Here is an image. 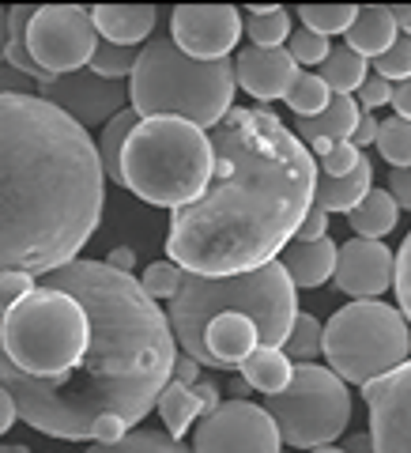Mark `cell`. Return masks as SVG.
Returning <instances> with one entry per match:
<instances>
[{
  "instance_id": "obj_3",
  "label": "cell",
  "mask_w": 411,
  "mask_h": 453,
  "mask_svg": "<svg viewBox=\"0 0 411 453\" xmlns=\"http://www.w3.org/2000/svg\"><path fill=\"white\" fill-rule=\"evenodd\" d=\"M103 155L42 95L0 98V261L49 276L80 261L103 219Z\"/></svg>"
},
{
  "instance_id": "obj_25",
  "label": "cell",
  "mask_w": 411,
  "mask_h": 453,
  "mask_svg": "<svg viewBox=\"0 0 411 453\" xmlns=\"http://www.w3.org/2000/svg\"><path fill=\"white\" fill-rule=\"evenodd\" d=\"M242 381H249L253 389H261L264 396H279L291 389L294 381V359L283 348H261L246 366H242Z\"/></svg>"
},
{
  "instance_id": "obj_8",
  "label": "cell",
  "mask_w": 411,
  "mask_h": 453,
  "mask_svg": "<svg viewBox=\"0 0 411 453\" xmlns=\"http://www.w3.org/2000/svg\"><path fill=\"white\" fill-rule=\"evenodd\" d=\"M324 359L344 381L370 386L411 359L407 318L385 303H347L324 325Z\"/></svg>"
},
{
  "instance_id": "obj_11",
  "label": "cell",
  "mask_w": 411,
  "mask_h": 453,
  "mask_svg": "<svg viewBox=\"0 0 411 453\" xmlns=\"http://www.w3.org/2000/svg\"><path fill=\"white\" fill-rule=\"evenodd\" d=\"M193 453H283V434L264 404L231 396L219 412L196 423Z\"/></svg>"
},
{
  "instance_id": "obj_33",
  "label": "cell",
  "mask_w": 411,
  "mask_h": 453,
  "mask_svg": "<svg viewBox=\"0 0 411 453\" xmlns=\"http://www.w3.org/2000/svg\"><path fill=\"white\" fill-rule=\"evenodd\" d=\"M136 65H140V50L113 46V42H98V50L91 57V73L106 76V80H133Z\"/></svg>"
},
{
  "instance_id": "obj_4",
  "label": "cell",
  "mask_w": 411,
  "mask_h": 453,
  "mask_svg": "<svg viewBox=\"0 0 411 453\" xmlns=\"http://www.w3.org/2000/svg\"><path fill=\"white\" fill-rule=\"evenodd\" d=\"M219 314H249L261 325L264 348H287L299 321V291L283 261H272L246 276H193L186 273L178 299L170 303L181 356L204 366V333Z\"/></svg>"
},
{
  "instance_id": "obj_52",
  "label": "cell",
  "mask_w": 411,
  "mask_h": 453,
  "mask_svg": "<svg viewBox=\"0 0 411 453\" xmlns=\"http://www.w3.org/2000/svg\"><path fill=\"white\" fill-rule=\"evenodd\" d=\"M0 453H31V449H27V446H4Z\"/></svg>"
},
{
  "instance_id": "obj_24",
  "label": "cell",
  "mask_w": 411,
  "mask_h": 453,
  "mask_svg": "<svg viewBox=\"0 0 411 453\" xmlns=\"http://www.w3.org/2000/svg\"><path fill=\"white\" fill-rule=\"evenodd\" d=\"M31 16H34V8H4V23H0V31H4V38H0V50H4V65L8 68H16L19 76L27 80H38V83H49L53 76H46L42 68L34 65V57L31 50H27V27H31Z\"/></svg>"
},
{
  "instance_id": "obj_12",
  "label": "cell",
  "mask_w": 411,
  "mask_h": 453,
  "mask_svg": "<svg viewBox=\"0 0 411 453\" xmlns=\"http://www.w3.org/2000/svg\"><path fill=\"white\" fill-rule=\"evenodd\" d=\"M246 23L234 4H178L170 12V38L193 61H226Z\"/></svg>"
},
{
  "instance_id": "obj_34",
  "label": "cell",
  "mask_w": 411,
  "mask_h": 453,
  "mask_svg": "<svg viewBox=\"0 0 411 453\" xmlns=\"http://www.w3.org/2000/svg\"><path fill=\"white\" fill-rule=\"evenodd\" d=\"M377 148H381V155H385V163L392 170H411V121L396 118V113L389 121H381Z\"/></svg>"
},
{
  "instance_id": "obj_30",
  "label": "cell",
  "mask_w": 411,
  "mask_h": 453,
  "mask_svg": "<svg viewBox=\"0 0 411 453\" xmlns=\"http://www.w3.org/2000/svg\"><path fill=\"white\" fill-rule=\"evenodd\" d=\"M332 88L321 80V73H299V80H294V88L287 91V110H294V118L306 121V118H321L324 110L332 106Z\"/></svg>"
},
{
  "instance_id": "obj_29",
  "label": "cell",
  "mask_w": 411,
  "mask_h": 453,
  "mask_svg": "<svg viewBox=\"0 0 411 453\" xmlns=\"http://www.w3.org/2000/svg\"><path fill=\"white\" fill-rule=\"evenodd\" d=\"M144 121L136 110H125L121 118H113L106 129H103V136H98V155H103V170H106V178L110 181H118V186H125V170H121V163H125V144H129V136L136 133V125Z\"/></svg>"
},
{
  "instance_id": "obj_40",
  "label": "cell",
  "mask_w": 411,
  "mask_h": 453,
  "mask_svg": "<svg viewBox=\"0 0 411 453\" xmlns=\"http://www.w3.org/2000/svg\"><path fill=\"white\" fill-rule=\"evenodd\" d=\"M38 288H34V276L31 273H19V268H4V276H0V306H4V314L11 306H19L23 299H31Z\"/></svg>"
},
{
  "instance_id": "obj_39",
  "label": "cell",
  "mask_w": 411,
  "mask_h": 453,
  "mask_svg": "<svg viewBox=\"0 0 411 453\" xmlns=\"http://www.w3.org/2000/svg\"><path fill=\"white\" fill-rule=\"evenodd\" d=\"M377 65V76L381 80H396V83H407L411 80V35H400V42L381 57V61H374Z\"/></svg>"
},
{
  "instance_id": "obj_7",
  "label": "cell",
  "mask_w": 411,
  "mask_h": 453,
  "mask_svg": "<svg viewBox=\"0 0 411 453\" xmlns=\"http://www.w3.org/2000/svg\"><path fill=\"white\" fill-rule=\"evenodd\" d=\"M125 189L155 208H189L216 174L211 136L181 118H148L125 144Z\"/></svg>"
},
{
  "instance_id": "obj_37",
  "label": "cell",
  "mask_w": 411,
  "mask_h": 453,
  "mask_svg": "<svg viewBox=\"0 0 411 453\" xmlns=\"http://www.w3.org/2000/svg\"><path fill=\"white\" fill-rule=\"evenodd\" d=\"M332 50H336L332 42L324 38V35H317V31H309V27H299V31L291 35V42H287V53L299 65H324Z\"/></svg>"
},
{
  "instance_id": "obj_14",
  "label": "cell",
  "mask_w": 411,
  "mask_h": 453,
  "mask_svg": "<svg viewBox=\"0 0 411 453\" xmlns=\"http://www.w3.org/2000/svg\"><path fill=\"white\" fill-rule=\"evenodd\" d=\"M377 453H411V359L385 378L362 386Z\"/></svg>"
},
{
  "instance_id": "obj_6",
  "label": "cell",
  "mask_w": 411,
  "mask_h": 453,
  "mask_svg": "<svg viewBox=\"0 0 411 453\" xmlns=\"http://www.w3.org/2000/svg\"><path fill=\"white\" fill-rule=\"evenodd\" d=\"M238 68L226 61H193L174 38H151L140 50L129 80L133 110L140 118H181L201 129H219L234 113Z\"/></svg>"
},
{
  "instance_id": "obj_35",
  "label": "cell",
  "mask_w": 411,
  "mask_h": 453,
  "mask_svg": "<svg viewBox=\"0 0 411 453\" xmlns=\"http://www.w3.org/2000/svg\"><path fill=\"white\" fill-rule=\"evenodd\" d=\"M287 356L294 359V366H299V363H314L317 356H324V329H321V321L314 314H299V321H294V333L287 340Z\"/></svg>"
},
{
  "instance_id": "obj_42",
  "label": "cell",
  "mask_w": 411,
  "mask_h": 453,
  "mask_svg": "<svg viewBox=\"0 0 411 453\" xmlns=\"http://www.w3.org/2000/svg\"><path fill=\"white\" fill-rule=\"evenodd\" d=\"M392 95H396V88H392L389 80L370 76V80L362 83V91H359V106H362L366 113H374V110H381V106H389Z\"/></svg>"
},
{
  "instance_id": "obj_49",
  "label": "cell",
  "mask_w": 411,
  "mask_h": 453,
  "mask_svg": "<svg viewBox=\"0 0 411 453\" xmlns=\"http://www.w3.org/2000/svg\"><path fill=\"white\" fill-rule=\"evenodd\" d=\"M196 371L201 363L189 359V356H178V366H174V381H186V386H196Z\"/></svg>"
},
{
  "instance_id": "obj_2",
  "label": "cell",
  "mask_w": 411,
  "mask_h": 453,
  "mask_svg": "<svg viewBox=\"0 0 411 453\" xmlns=\"http://www.w3.org/2000/svg\"><path fill=\"white\" fill-rule=\"evenodd\" d=\"M216 174L201 201L174 211L166 261L193 276H246L272 265L317 201L309 148L268 106H246L211 129Z\"/></svg>"
},
{
  "instance_id": "obj_46",
  "label": "cell",
  "mask_w": 411,
  "mask_h": 453,
  "mask_svg": "<svg viewBox=\"0 0 411 453\" xmlns=\"http://www.w3.org/2000/svg\"><path fill=\"white\" fill-rule=\"evenodd\" d=\"M16 419H19L16 396H11L4 386H0V431H11V427H16Z\"/></svg>"
},
{
  "instance_id": "obj_53",
  "label": "cell",
  "mask_w": 411,
  "mask_h": 453,
  "mask_svg": "<svg viewBox=\"0 0 411 453\" xmlns=\"http://www.w3.org/2000/svg\"><path fill=\"white\" fill-rule=\"evenodd\" d=\"M314 453H347V449H339V446H324V449H314Z\"/></svg>"
},
{
  "instance_id": "obj_19",
  "label": "cell",
  "mask_w": 411,
  "mask_h": 453,
  "mask_svg": "<svg viewBox=\"0 0 411 453\" xmlns=\"http://www.w3.org/2000/svg\"><path fill=\"white\" fill-rule=\"evenodd\" d=\"M91 16H95L98 38L103 42H113V46H140V42L155 31L159 12L151 4H98V8H91Z\"/></svg>"
},
{
  "instance_id": "obj_48",
  "label": "cell",
  "mask_w": 411,
  "mask_h": 453,
  "mask_svg": "<svg viewBox=\"0 0 411 453\" xmlns=\"http://www.w3.org/2000/svg\"><path fill=\"white\" fill-rule=\"evenodd\" d=\"M392 110H396V118L411 121V80H407V83H396V95H392Z\"/></svg>"
},
{
  "instance_id": "obj_21",
  "label": "cell",
  "mask_w": 411,
  "mask_h": 453,
  "mask_svg": "<svg viewBox=\"0 0 411 453\" xmlns=\"http://www.w3.org/2000/svg\"><path fill=\"white\" fill-rule=\"evenodd\" d=\"M400 23H396V12L389 4H366L359 12L355 27L347 31V50H355L359 57H366V61H381L396 42H400Z\"/></svg>"
},
{
  "instance_id": "obj_28",
  "label": "cell",
  "mask_w": 411,
  "mask_h": 453,
  "mask_svg": "<svg viewBox=\"0 0 411 453\" xmlns=\"http://www.w3.org/2000/svg\"><path fill=\"white\" fill-rule=\"evenodd\" d=\"M246 31L257 50H283V42H291V12L279 4H253L246 8Z\"/></svg>"
},
{
  "instance_id": "obj_23",
  "label": "cell",
  "mask_w": 411,
  "mask_h": 453,
  "mask_svg": "<svg viewBox=\"0 0 411 453\" xmlns=\"http://www.w3.org/2000/svg\"><path fill=\"white\" fill-rule=\"evenodd\" d=\"M374 193V163L370 159H362L355 174H347V178H329V174H321L317 178V208L324 211H344V216H351L366 196Z\"/></svg>"
},
{
  "instance_id": "obj_16",
  "label": "cell",
  "mask_w": 411,
  "mask_h": 453,
  "mask_svg": "<svg viewBox=\"0 0 411 453\" xmlns=\"http://www.w3.org/2000/svg\"><path fill=\"white\" fill-rule=\"evenodd\" d=\"M238 68V88L249 91L261 106L276 103V98H287V91L299 80V61L287 50H257L249 46L234 57Z\"/></svg>"
},
{
  "instance_id": "obj_47",
  "label": "cell",
  "mask_w": 411,
  "mask_h": 453,
  "mask_svg": "<svg viewBox=\"0 0 411 453\" xmlns=\"http://www.w3.org/2000/svg\"><path fill=\"white\" fill-rule=\"evenodd\" d=\"M110 268H118V273L125 276H133V268H136V253L129 246H118V250H110V257H106Z\"/></svg>"
},
{
  "instance_id": "obj_45",
  "label": "cell",
  "mask_w": 411,
  "mask_h": 453,
  "mask_svg": "<svg viewBox=\"0 0 411 453\" xmlns=\"http://www.w3.org/2000/svg\"><path fill=\"white\" fill-rule=\"evenodd\" d=\"M377 136H381V121L374 118V113H366V110H362V121H359L355 140H351V144H355V148H366V144H377Z\"/></svg>"
},
{
  "instance_id": "obj_51",
  "label": "cell",
  "mask_w": 411,
  "mask_h": 453,
  "mask_svg": "<svg viewBox=\"0 0 411 453\" xmlns=\"http://www.w3.org/2000/svg\"><path fill=\"white\" fill-rule=\"evenodd\" d=\"M392 12H396V23H400V31L411 35V4H396Z\"/></svg>"
},
{
  "instance_id": "obj_27",
  "label": "cell",
  "mask_w": 411,
  "mask_h": 453,
  "mask_svg": "<svg viewBox=\"0 0 411 453\" xmlns=\"http://www.w3.org/2000/svg\"><path fill=\"white\" fill-rule=\"evenodd\" d=\"M321 80L332 88V95H359L362 83L370 80V61L347 46H336L321 65Z\"/></svg>"
},
{
  "instance_id": "obj_17",
  "label": "cell",
  "mask_w": 411,
  "mask_h": 453,
  "mask_svg": "<svg viewBox=\"0 0 411 453\" xmlns=\"http://www.w3.org/2000/svg\"><path fill=\"white\" fill-rule=\"evenodd\" d=\"M261 348V325L249 314H219L204 333V366H211V371H242Z\"/></svg>"
},
{
  "instance_id": "obj_22",
  "label": "cell",
  "mask_w": 411,
  "mask_h": 453,
  "mask_svg": "<svg viewBox=\"0 0 411 453\" xmlns=\"http://www.w3.org/2000/svg\"><path fill=\"white\" fill-rule=\"evenodd\" d=\"M336 261H339V246L332 238L321 242H291L283 250V268L294 280V288H321L329 276H336Z\"/></svg>"
},
{
  "instance_id": "obj_41",
  "label": "cell",
  "mask_w": 411,
  "mask_h": 453,
  "mask_svg": "<svg viewBox=\"0 0 411 453\" xmlns=\"http://www.w3.org/2000/svg\"><path fill=\"white\" fill-rule=\"evenodd\" d=\"M396 299H400V314L411 321V234L396 250Z\"/></svg>"
},
{
  "instance_id": "obj_15",
  "label": "cell",
  "mask_w": 411,
  "mask_h": 453,
  "mask_svg": "<svg viewBox=\"0 0 411 453\" xmlns=\"http://www.w3.org/2000/svg\"><path fill=\"white\" fill-rule=\"evenodd\" d=\"M336 288L351 303H377L389 288H396V253L385 242L347 238L336 261Z\"/></svg>"
},
{
  "instance_id": "obj_13",
  "label": "cell",
  "mask_w": 411,
  "mask_h": 453,
  "mask_svg": "<svg viewBox=\"0 0 411 453\" xmlns=\"http://www.w3.org/2000/svg\"><path fill=\"white\" fill-rule=\"evenodd\" d=\"M42 98L53 103L57 110H65L83 129H91V125H103L106 129L113 118L125 113V103L133 98V91L125 80H106V76L91 73V68H83V73L57 76L49 83H42Z\"/></svg>"
},
{
  "instance_id": "obj_20",
  "label": "cell",
  "mask_w": 411,
  "mask_h": 453,
  "mask_svg": "<svg viewBox=\"0 0 411 453\" xmlns=\"http://www.w3.org/2000/svg\"><path fill=\"white\" fill-rule=\"evenodd\" d=\"M362 121V106L355 95H336L332 106L321 113V118H306L294 121V133H299L302 144H344V140H355V129Z\"/></svg>"
},
{
  "instance_id": "obj_10",
  "label": "cell",
  "mask_w": 411,
  "mask_h": 453,
  "mask_svg": "<svg viewBox=\"0 0 411 453\" xmlns=\"http://www.w3.org/2000/svg\"><path fill=\"white\" fill-rule=\"evenodd\" d=\"M98 42L103 38H98L91 8L80 4H42L27 27V50H31L34 65L53 80L91 68Z\"/></svg>"
},
{
  "instance_id": "obj_50",
  "label": "cell",
  "mask_w": 411,
  "mask_h": 453,
  "mask_svg": "<svg viewBox=\"0 0 411 453\" xmlns=\"http://www.w3.org/2000/svg\"><path fill=\"white\" fill-rule=\"evenodd\" d=\"M344 449H347V453H377V449H374V438H370V434H351Z\"/></svg>"
},
{
  "instance_id": "obj_38",
  "label": "cell",
  "mask_w": 411,
  "mask_h": 453,
  "mask_svg": "<svg viewBox=\"0 0 411 453\" xmlns=\"http://www.w3.org/2000/svg\"><path fill=\"white\" fill-rule=\"evenodd\" d=\"M362 159H366L362 148H355L351 140H344V144H332L329 151L321 155V174H329V178H347V174H355Z\"/></svg>"
},
{
  "instance_id": "obj_32",
  "label": "cell",
  "mask_w": 411,
  "mask_h": 453,
  "mask_svg": "<svg viewBox=\"0 0 411 453\" xmlns=\"http://www.w3.org/2000/svg\"><path fill=\"white\" fill-rule=\"evenodd\" d=\"M359 12H362L359 4H302L299 8V19H302V27H309V31L332 38L339 31L347 35L351 27H355Z\"/></svg>"
},
{
  "instance_id": "obj_44",
  "label": "cell",
  "mask_w": 411,
  "mask_h": 453,
  "mask_svg": "<svg viewBox=\"0 0 411 453\" xmlns=\"http://www.w3.org/2000/svg\"><path fill=\"white\" fill-rule=\"evenodd\" d=\"M385 189L396 196V204L411 211V170H392V174H389V186H385Z\"/></svg>"
},
{
  "instance_id": "obj_26",
  "label": "cell",
  "mask_w": 411,
  "mask_h": 453,
  "mask_svg": "<svg viewBox=\"0 0 411 453\" xmlns=\"http://www.w3.org/2000/svg\"><path fill=\"white\" fill-rule=\"evenodd\" d=\"M396 216H400V204H396V196L389 189H374L366 201L351 211L347 223L355 238H370V242H381L392 226H396Z\"/></svg>"
},
{
  "instance_id": "obj_43",
  "label": "cell",
  "mask_w": 411,
  "mask_h": 453,
  "mask_svg": "<svg viewBox=\"0 0 411 453\" xmlns=\"http://www.w3.org/2000/svg\"><path fill=\"white\" fill-rule=\"evenodd\" d=\"M321 238H329V211L314 204V208H309V216L302 219L299 238H294V242H321Z\"/></svg>"
},
{
  "instance_id": "obj_5",
  "label": "cell",
  "mask_w": 411,
  "mask_h": 453,
  "mask_svg": "<svg viewBox=\"0 0 411 453\" xmlns=\"http://www.w3.org/2000/svg\"><path fill=\"white\" fill-rule=\"evenodd\" d=\"M91 340V314L76 295L38 288L0 318V386H46L76 371Z\"/></svg>"
},
{
  "instance_id": "obj_18",
  "label": "cell",
  "mask_w": 411,
  "mask_h": 453,
  "mask_svg": "<svg viewBox=\"0 0 411 453\" xmlns=\"http://www.w3.org/2000/svg\"><path fill=\"white\" fill-rule=\"evenodd\" d=\"M219 389L211 381L201 386H186V381H170L166 393L159 396V416L166 423V434H174L178 442L189 434V427H196L201 419H208L211 412H219Z\"/></svg>"
},
{
  "instance_id": "obj_54",
  "label": "cell",
  "mask_w": 411,
  "mask_h": 453,
  "mask_svg": "<svg viewBox=\"0 0 411 453\" xmlns=\"http://www.w3.org/2000/svg\"><path fill=\"white\" fill-rule=\"evenodd\" d=\"M283 453H291V449H283Z\"/></svg>"
},
{
  "instance_id": "obj_31",
  "label": "cell",
  "mask_w": 411,
  "mask_h": 453,
  "mask_svg": "<svg viewBox=\"0 0 411 453\" xmlns=\"http://www.w3.org/2000/svg\"><path fill=\"white\" fill-rule=\"evenodd\" d=\"M83 453H193L178 442L174 434H166V431H133V434H125L118 438V442H98L91 449H83Z\"/></svg>"
},
{
  "instance_id": "obj_1",
  "label": "cell",
  "mask_w": 411,
  "mask_h": 453,
  "mask_svg": "<svg viewBox=\"0 0 411 453\" xmlns=\"http://www.w3.org/2000/svg\"><path fill=\"white\" fill-rule=\"evenodd\" d=\"M46 288L68 291L88 306L91 340L72 374L46 386L8 389L19 419L65 442H118L174 381L178 336L170 314L144 291V283L106 261H72L46 276Z\"/></svg>"
},
{
  "instance_id": "obj_36",
  "label": "cell",
  "mask_w": 411,
  "mask_h": 453,
  "mask_svg": "<svg viewBox=\"0 0 411 453\" xmlns=\"http://www.w3.org/2000/svg\"><path fill=\"white\" fill-rule=\"evenodd\" d=\"M144 291L151 295L155 303L166 299V303H174L178 299V291H181V283H186V268L174 265V261H155L144 268Z\"/></svg>"
},
{
  "instance_id": "obj_9",
  "label": "cell",
  "mask_w": 411,
  "mask_h": 453,
  "mask_svg": "<svg viewBox=\"0 0 411 453\" xmlns=\"http://www.w3.org/2000/svg\"><path fill=\"white\" fill-rule=\"evenodd\" d=\"M268 416L276 419L283 442L291 449H324L332 446L351 423V393L347 381L332 366L299 363L287 393L268 396Z\"/></svg>"
}]
</instances>
